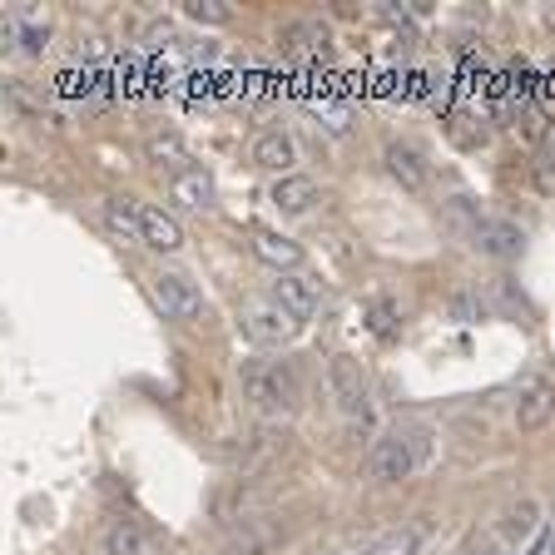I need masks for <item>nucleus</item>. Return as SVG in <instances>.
I'll return each mask as SVG.
<instances>
[{
    "instance_id": "nucleus-1",
    "label": "nucleus",
    "mask_w": 555,
    "mask_h": 555,
    "mask_svg": "<svg viewBox=\"0 0 555 555\" xmlns=\"http://www.w3.org/2000/svg\"><path fill=\"white\" fill-rule=\"evenodd\" d=\"M238 387H243V402H254L263 416H293L298 412V377H293L288 362L243 358L238 362Z\"/></svg>"
},
{
    "instance_id": "nucleus-2",
    "label": "nucleus",
    "mask_w": 555,
    "mask_h": 555,
    "mask_svg": "<svg viewBox=\"0 0 555 555\" xmlns=\"http://www.w3.org/2000/svg\"><path fill=\"white\" fill-rule=\"evenodd\" d=\"M238 327L254 347H288L298 337V318L278 298H248L238 308Z\"/></svg>"
},
{
    "instance_id": "nucleus-3",
    "label": "nucleus",
    "mask_w": 555,
    "mask_h": 555,
    "mask_svg": "<svg viewBox=\"0 0 555 555\" xmlns=\"http://www.w3.org/2000/svg\"><path fill=\"white\" fill-rule=\"evenodd\" d=\"M327 387H333V402L347 422H367L372 416V382H367V372H362L358 358L337 352V358L327 362Z\"/></svg>"
},
{
    "instance_id": "nucleus-4",
    "label": "nucleus",
    "mask_w": 555,
    "mask_h": 555,
    "mask_svg": "<svg viewBox=\"0 0 555 555\" xmlns=\"http://www.w3.org/2000/svg\"><path fill=\"white\" fill-rule=\"evenodd\" d=\"M150 298L169 323H194L198 312H204V293H198V283L189 273H173V268H159V273L150 278Z\"/></svg>"
},
{
    "instance_id": "nucleus-5",
    "label": "nucleus",
    "mask_w": 555,
    "mask_h": 555,
    "mask_svg": "<svg viewBox=\"0 0 555 555\" xmlns=\"http://www.w3.org/2000/svg\"><path fill=\"white\" fill-rule=\"evenodd\" d=\"M472 248L486 258H496V263H511V258L526 254V229L511 219H501V214H481V219L472 223Z\"/></svg>"
},
{
    "instance_id": "nucleus-6",
    "label": "nucleus",
    "mask_w": 555,
    "mask_h": 555,
    "mask_svg": "<svg viewBox=\"0 0 555 555\" xmlns=\"http://www.w3.org/2000/svg\"><path fill=\"white\" fill-rule=\"evenodd\" d=\"M382 169H387V179L402 184L406 194H422V189L431 184V159L422 154V144H412V139H392V144L382 150Z\"/></svg>"
},
{
    "instance_id": "nucleus-7",
    "label": "nucleus",
    "mask_w": 555,
    "mask_h": 555,
    "mask_svg": "<svg viewBox=\"0 0 555 555\" xmlns=\"http://www.w3.org/2000/svg\"><path fill=\"white\" fill-rule=\"evenodd\" d=\"M416 466V451L412 441L402 437V431H387V437H377V447L367 451V476L377 486H392V481H406Z\"/></svg>"
},
{
    "instance_id": "nucleus-8",
    "label": "nucleus",
    "mask_w": 555,
    "mask_h": 555,
    "mask_svg": "<svg viewBox=\"0 0 555 555\" xmlns=\"http://www.w3.org/2000/svg\"><path fill=\"white\" fill-rule=\"evenodd\" d=\"M273 298L283 302L293 318H312V312L323 308V278H312L308 268H298V273H278Z\"/></svg>"
},
{
    "instance_id": "nucleus-9",
    "label": "nucleus",
    "mask_w": 555,
    "mask_h": 555,
    "mask_svg": "<svg viewBox=\"0 0 555 555\" xmlns=\"http://www.w3.org/2000/svg\"><path fill=\"white\" fill-rule=\"evenodd\" d=\"M555 416V382L551 377H531L516 397V427L520 431H541Z\"/></svg>"
},
{
    "instance_id": "nucleus-10",
    "label": "nucleus",
    "mask_w": 555,
    "mask_h": 555,
    "mask_svg": "<svg viewBox=\"0 0 555 555\" xmlns=\"http://www.w3.org/2000/svg\"><path fill=\"white\" fill-rule=\"evenodd\" d=\"M139 243H144V248H154V254H179V248H184V229H179V219H173V214H164V208L144 204Z\"/></svg>"
},
{
    "instance_id": "nucleus-11",
    "label": "nucleus",
    "mask_w": 555,
    "mask_h": 555,
    "mask_svg": "<svg viewBox=\"0 0 555 555\" xmlns=\"http://www.w3.org/2000/svg\"><path fill=\"white\" fill-rule=\"evenodd\" d=\"M273 208L278 214H288V219H302L318 208V179L308 173H288V179H278L273 184Z\"/></svg>"
},
{
    "instance_id": "nucleus-12",
    "label": "nucleus",
    "mask_w": 555,
    "mask_h": 555,
    "mask_svg": "<svg viewBox=\"0 0 555 555\" xmlns=\"http://www.w3.org/2000/svg\"><path fill=\"white\" fill-rule=\"evenodd\" d=\"M173 204H184V208H194V214H208L214 208V198H219V189H214V173L208 169H184V173H173Z\"/></svg>"
},
{
    "instance_id": "nucleus-13",
    "label": "nucleus",
    "mask_w": 555,
    "mask_h": 555,
    "mask_svg": "<svg viewBox=\"0 0 555 555\" xmlns=\"http://www.w3.org/2000/svg\"><path fill=\"white\" fill-rule=\"evenodd\" d=\"M254 254L263 258L268 268H278V273H298V268H302V248L288 238V233L258 229V233H254Z\"/></svg>"
},
{
    "instance_id": "nucleus-14",
    "label": "nucleus",
    "mask_w": 555,
    "mask_h": 555,
    "mask_svg": "<svg viewBox=\"0 0 555 555\" xmlns=\"http://www.w3.org/2000/svg\"><path fill=\"white\" fill-rule=\"evenodd\" d=\"M254 164L268 173H278V179H288L293 173V139L283 134V129H263V134L254 139Z\"/></svg>"
},
{
    "instance_id": "nucleus-15",
    "label": "nucleus",
    "mask_w": 555,
    "mask_h": 555,
    "mask_svg": "<svg viewBox=\"0 0 555 555\" xmlns=\"http://www.w3.org/2000/svg\"><path fill=\"white\" fill-rule=\"evenodd\" d=\"M104 223L119 233L125 243H139V223H144V204H134L129 194H109L104 198Z\"/></svg>"
},
{
    "instance_id": "nucleus-16",
    "label": "nucleus",
    "mask_w": 555,
    "mask_h": 555,
    "mask_svg": "<svg viewBox=\"0 0 555 555\" xmlns=\"http://www.w3.org/2000/svg\"><path fill=\"white\" fill-rule=\"evenodd\" d=\"M501 535H506V541L541 535V511H535V501H520V506H511L506 516H501Z\"/></svg>"
},
{
    "instance_id": "nucleus-17",
    "label": "nucleus",
    "mask_w": 555,
    "mask_h": 555,
    "mask_svg": "<svg viewBox=\"0 0 555 555\" xmlns=\"http://www.w3.org/2000/svg\"><path fill=\"white\" fill-rule=\"evenodd\" d=\"M150 159L159 164V169H169V173L194 169V164H189V154H184V139H179V134H154L150 139Z\"/></svg>"
},
{
    "instance_id": "nucleus-18",
    "label": "nucleus",
    "mask_w": 555,
    "mask_h": 555,
    "mask_svg": "<svg viewBox=\"0 0 555 555\" xmlns=\"http://www.w3.org/2000/svg\"><path fill=\"white\" fill-rule=\"evenodd\" d=\"M104 555H144V535H139L134 520H115V526H109Z\"/></svg>"
},
{
    "instance_id": "nucleus-19",
    "label": "nucleus",
    "mask_w": 555,
    "mask_h": 555,
    "mask_svg": "<svg viewBox=\"0 0 555 555\" xmlns=\"http://www.w3.org/2000/svg\"><path fill=\"white\" fill-rule=\"evenodd\" d=\"M184 15L198 25H229L233 5H223V0H184Z\"/></svg>"
},
{
    "instance_id": "nucleus-20",
    "label": "nucleus",
    "mask_w": 555,
    "mask_h": 555,
    "mask_svg": "<svg viewBox=\"0 0 555 555\" xmlns=\"http://www.w3.org/2000/svg\"><path fill=\"white\" fill-rule=\"evenodd\" d=\"M367 323H372V333H377L382 343H392V337H397V323H402V312H397L392 302L382 298V302H372V308H367Z\"/></svg>"
},
{
    "instance_id": "nucleus-21",
    "label": "nucleus",
    "mask_w": 555,
    "mask_h": 555,
    "mask_svg": "<svg viewBox=\"0 0 555 555\" xmlns=\"http://www.w3.org/2000/svg\"><path fill=\"white\" fill-rule=\"evenodd\" d=\"M412 545H416V535H412V531H397V535H387V541L367 545L362 555H412Z\"/></svg>"
},
{
    "instance_id": "nucleus-22",
    "label": "nucleus",
    "mask_w": 555,
    "mask_h": 555,
    "mask_svg": "<svg viewBox=\"0 0 555 555\" xmlns=\"http://www.w3.org/2000/svg\"><path fill=\"white\" fill-rule=\"evenodd\" d=\"M21 40H25V50H30V55H40V46H46V30H40V25H25Z\"/></svg>"
},
{
    "instance_id": "nucleus-23",
    "label": "nucleus",
    "mask_w": 555,
    "mask_h": 555,
    "mask_svg": "<svg viewBox=\"0 0 555 555\" xmlns=\"http://www.w3.org/2000/svg\"><path fill=\"white\" fill-rule=\"evenodd\" d=\"M545 150H551V169H555V129L545 134Z\"/></svg>"
},
{
    "instance_id": "nucleus-24",
    "label": "nucleus",
    "mask_w": 555,
    "mask_h": 555,
    "mask_svg": "<svg viewBox=\"0 0 555 555\" xmlns=\"http://www.w3.org/2000/svg\"><path fill=\"white\" fill-rule=\"evenodd\" d=\"M551 555H555V535H551Z\"/></svg>"
}]
</instances>
